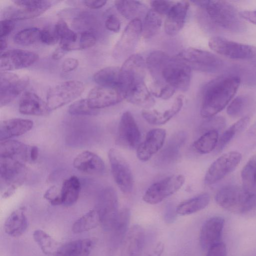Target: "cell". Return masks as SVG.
<instances>
[{
    "label": "cell",
    "instance_id": "6da1fadb",
    "mask_svg": "<svg viewBox=\"0 0 256 256\" xmlns=\"http://www.w3.org/2000/svg\"><path fill=\"white\" fill-rule=\"evenodd\" d=\"M240 82L238 76H220L207 83L203 88L200 114L210 118L222 111L236 94Z\"/></svg>",
    "mask_w": 256,
    "mask_h": 256
},
{
    "label": "cell",
    "instance_id": "7a4b0ae2",
    "mask_svg": "<svg viewBox=\"0 0 256 256\" xmlns=\"http://www.w3.org/2000/svg\"><path fill=\"white\" fill-rule=\"evenodd\" d=\"M192 68L176 56L170 57L166 53L150 70L154 82L168 84L176 90L186 91L190 86Z\"/></svg>",
    "mask_w": 256,
    "mask_h": 256
},
{
    "label": "cell",
    "instance_id": "3957f363",
    "mask_svg": "<svg viewBox=\"0 0 256 256\" xmlns=\"http://www.w3.org/2000/svg\"><path fill=\"white\" fill-rule=\"evenodd\" d=\"M215 200L220 206L232 212L246 216L256 214V195L242 186H224L216 192Z\"/></svg>",
    "mask_w": 256,
    "mask_h": 256
},
{
    "label": "cell",
    "instance_id": "277c9868",
    "mask_svg": "<svg viewBox=\"0 0 256 256\" xmlns=\"http://www.w3.org/2000/svg\"><path fill=\"white\" fill-rule=\"evenodd\" d=\"M192 2L204 8L211 19L220 26L232 32L242 26L239 12L228 2L224 0H194Z\"/></svg>",
    "mask_w": 256,
    "mask_h": 256
},
{
    "label": "cell",
    "instance_id": "5b68a950",
    "mask_svg": "<svg viewBox=\"0 0 256 256\" xmlns=\"http://www.w3.org/2000/svg\"><path fill=\"white\" fill-rule=\"evenodd\" d=\"M26 176L24 162L10 158H0L1 187L5 186L2 197L12 196L24 182Z\"/></svg>",
    "mask_w": 256,
    "mask_h": 256
},
{
    "label": "cell",
    "instance_id": "8992f818",
    "mask_svg": "<svg viewBox=\"0 0 256 256\" xmlns=\"http://www.w3.org/2000/svg\"><path fill=\"white\" fill-rule=\"evenodd\" d=\"M176 56L188 64L192 69L202 72H214L223 66L222 60L214 54L196 48H185Z\"/></svg>",
    "mask_w": 256,
    "mask_h": 256
},
{
    "label": "cell",
    "instance_id": "52a82bcc",
    "mask_svg": "<svg viewBox=\"0 0 256 256\" xmlns=\"http://www.w3.org/2000/svg\"><path fill=\"white\" fill-rule=\"evenodd\" d=\"M84 90V84L80 81H66L48 90L46 102L50 110H54L76 99Z\"/></svg>",
    "mask_w": 256,
    "mask_h": 256
},
{
    "label": "cell",
    "instance_id": "ba28073f",
    "mask_svg": "<svg viewBox=\"0 0 256 256\" xmlns=\"http://www.w3.org/2000/svg\"><path fill=\"white\" fill-rule=\"evenodd\" d=\"M208 46L216 53L234 60H250L256 58V47L216 36L211 38Z\"/></svg>",
    "mask_w": 256,
    "mask_h": 256
},
{
    "label": "cell",
    "instance_id": "9c48e42d",
    "mask_svg": "<svg viewBox=\"0 0 256 256\" xmlns=\"http://www.w3.org/2000/svg\"><path fill=\"white\" fill-rule=\"evenodd\" d=\"M108 157L112 175L116 185L124 194L131 193L134 188V178L128 162L114 148L110 149Z\"/></svg>",
    "mask_w": 256,
    "mask_h": 256
},
{
    "label": "cell",
    "instance_id": "30bf717a",
    "mask_svg": "<svg viewBox=\"0 0 256 256\" xmlns=\"http://www.w3.org/2000/svg\"><path fill=\"white\" fill-rule=\"evenodd\" d=\"M101 223L107 230H112L118 217V197L112 187L102 189L98 194L96 208Z\"/></svg>",
    "mask_w": 256,
    "mask_h": 256
},
{
    "label": "cell",
    "instance_id": "8fae6325",
    "mask_svg": "<svg viewBox=\"0 0 256 256\" xmlns=\"http://www.w3.org/2000/svg\"><path fill=\"white\" fill-rule=\"evenodd\" d=\"M184 182L185 178L182 174L166 178L151 185L144 194L142 200L149 204H158L178 191Z\"/></svg>",
    "mask_w": 256,
    "mask_h": 256
},
{
    "label": "cell",
    "instance_id": "7c38bea8",
    "mask_svg": "<svg viewBox=\"0 0 256 256\" xmlns=\"http://www.w3.org/2000/svg\"><path fill=\"white\" fill-rule=\"evenodd\" d=\"M242 156L236 151L224 153L216 160L206 174L204 182L210 185L220 181L233 172L240 163Z\"/></svg>",
    "mask_w": 256,
    "mask_h": 256
},
{
    "label": "cell",
    "instance_id": "4fadbf2b",
    "mask_svg": "<svg viewBox=\"0 0 256 256\" xmlns=\"http://www.w3.org/2000/svg\"><path fill=\"white\" fill-rule=\"evenodd\" d=\"M146 66L144 60L139 54H132L126 59L120 68V90L123 95L132 86L144 82Z\"/></svg>",
    "mask_w": 256,
    "mask_h": 256
},
{
    "label": "cell",
    "instance_id": "5bb4252c",
    "mask_svg": "<svg viewBox=\"0 0 256 256\" xmlns=\"http://www.w3.org/2000/svg\"><path fill=\"white\" fill-rule=\"evenodd\" d=\"M13 2L17 6L6 8L4 12V19L23 20L41 14L52 6L50 0H16Z\"/></svg>",
    "mask_w": 256,
    "mask_h": 256
},
{
    "label": "cell",
    "instance_id": "9a60e30c",
    "mask_svg": "<svg viewBox=\"0 0 256 256\" xmlns=\"http://www.w3.org/2000/svg\"><path fill=\"white\" fill-rule=\"evenodd\" d=\"M27 77L20 78L16 74L1 72L0 74V106L2 107L14 100L28 86Z\"/></svg>",
    "mask_w": 256,
    "mask_h": 256
},
{
    "label": "cell",
    "instance_id": "2e32d148",
    "mask_svg": "<svg viewBox=\"0 0 256 256\" xmlns=\"http://www.w3.org/2000/svg\"><path fill=\"white\" fill-rule=\"evenodd\" d=\"M140 140L141 134L132 114L128 111L124 112L118 124L117 142L126 148L135 149Z\"/></svg>",
    "mask_w": 256,
    "mask_h": 256
},
{
    "label": "cell",
    "instance_id": "e0dca14e",
    "mask_svg": "<svg viewBox=\"0 0 256 256\" xmlns=\"http://www.w3.org/2000/svg\"><path fill=\"white\" fill-rule=\"evenodd\" d=\"M38 55L34 52L13 49L0 54V71L8 72L28 67L36 62Z\"/></svg>",
    "mask_w": 256,
    "mask_h": 256
},
{
    "label": "cell",
    "instance_id": "ac0fdd59",
    "mask_svg": "<svg viewBox=\"0 0 256 256\" xmlns=\"http://www.w3.org/2000/svg\"><path fill=\"white\" fill-rule=\"evenodd\" d=\"M142 32V22L139 18L130 20L125 28L121 38L116 44L114 55L117 58L130 56Z\"/></svg>",
    "mask_w": 256,
    "mask_h": 256
},
{
    "label": "cell",
    "instance_id": "d6986e66",
    "mask_svg": "<svg viewBox=\"0 0 256 256\" xmlns=\"http://www.w3.org/2000/svg\"><path fill=\"white\" fill-rule=\"evenodd\" d=\"M86 99L91 108L98 110L120 102L124 96L118 88L98 86L90 91Z\"/></svg>",
    "mask_w": 256,
    "mask_h": 256
},
{
    "label": "cell",
    "instance_id": "ffe728a7",
    "mask_svg": "<svg viewBox=\"0 0 256 256\" xmlns=\"http://www.w3.org/2000/svg\"><path fill=\"white\" fill-rule=\"evenodd\" d=\"M224 220L221 216H214L208 220L202 225L200 234L201 248L208 250L221 242Z\"/></svg>",
    "mask_w": 256,
    "mask_h": 256
},
{
    "label": "cell",
    "instance_id": "44dd1931",
    "mask_svg": "<svg viewBox=\"0 0 256 256\" xmlns=\"http://www.w3.org/2000/svg\"><path fill=\"white\" fill-rule=\"evenodd\" d=\"M166 136V131L162 128H154L150 130L144 140L136 148L137 158L141 161L149 160L163 146Z\"/></svg>",
    "mask_w": 256,
    "mask_h": 256
},
{
    "label": "cell",
    "instance_id": "7402d4cb",
    "mask_svg": "<svg viewBox=\"0 0 256 256\" xmlns=\"http://www.w3.org/2000/svg\"><path fill=\"white\" fill-rule=\"evenodd\" d=\"M145 238L144 228L139 224L133 225L122 244L120 256H142Z\"/></svg>",
    "mask_w": 256,
    "mask_h": 256
},
{
    "label": "cell",
    "instance_id": "603a6c76",
    "mask_svg": "<svg viewBox=\"0 0 256 256\" xmlns=\"http://www.w3.org/2000/svg\"><path fill=\"white\" fill-rule=\"evenodd\" d=\"M190 6L188 1H180L174 4L166 15L164 30L168 36L176 35L183 28Z\"/></svg>",
    "mask_w": 256,
    "mask_h": 256
},
{
    "label": "cell",
    "instance_id": "cb8c5ba5",
    "mask_svg": "<svg viewBox=\"0 0 256 256\" xmlns=\"http://www.w3.org/2000/svg\"><path fill=\"white\" fill-rule=\"evenodd\" d=\"M73 166L79 171L92 174H102L105 170V164L102 158L88 150L77 155L74 160Z\"/></svg>",
    "mask_w": 256,
    "mask_h": 256
},
{
    "label": "cell",
    "instance_id": "d4e9b609",
    "mask_svg": "<svg viewBox=\"0 0 256 256\" xmlns=\"http://www.w3.org/2000/svg\"><path fill=\"white\" fill-rule=\"evenodd\" d=\"M20 113L26 115L46 116L50 110L46 103L33 92H26L23 94L18 104Z\"/></svg>",
    "mask_w": 256,
    "mask_h": 256
},
{
    "label": "cell",
    "instance_id": "484cf974",
    "mask_svg": "<svg viewBox=\"0 0 256 256\" xmlns=\"http://www.w3.org/2000/svg\"><path fill=\"white\" fill-rule=\"evenodd\" d=\"M33 125L32 120L21 118L2 121L0 123V141L22 135L30 131Z\"/></svg>",
    "mask_w": 256,
    "mask_h": 256
},
{
    "label": "cell",
    "instance_id": "4316f807",
    "mask_svg": "<svg viewBox=\"0 0 256 256\" xmlns=\"http://www.w3.org/2000/svg\"><path fill=\"white\" fill-rule=\"evenodd\" d=\"M183 104L184 98L180 95L176 97L171 107L164 112H160L156 110H144L142 111V115L144 118L150 124H164L179 112Z\"/></svg>",
    "mask_w": 256,
    "mask_h": 256
},
{
    "label": "cell",
    "instance_id": "83f0119b",
    "mask_svg": "<svg viewBox=\"0 0 256 256\" xmlns=\"http://www.w3.org/2000/svg\"><path fill=\"white\" fill-rule=\"evenodd\" d=\"M124 96L128 102L145 108L152 107L155 103L144 82L132 86L124 92Z\"/></svg>",
    "mask_w": 256,
    "mask_h": 256
},
{
    "label": "cell",
    "instance_id": "f1b7e54d",
    "mask_svg": "<svg viewBox=\"0 0 256 256\" xmlns=\"http://www.w3.org/2000/svg\"><path fill=\"white\" fill-rule=\"evenodd\" d=\"M94 245L92 238L70 241L60 246L52 256H88Z\"/></svg>",
    "mask_w": 256,
    "mask_h": 256
},
{
    "label": "cell",
    "instance_id": "f546056e",
    "mask_svg": "<svg viewBox=\"0 0 256 256\" xmlns=\"http://www.w3.org/2000/svg\"><path fill=\"white\" fill-rule=\"evenodd\" d=\"M30 146L14 140L0 141V158H14L24 162L30 160Z\"/></svg>",
    "mask_w": 256,
    "mask_h": 256
},
{
    "label": "cell",
    "instance_id": "4dcf8cb0",
    "mask_svg": "<svg viewBox=\"0 0 256 256\" xmlns=\"http://www.w3.org/2000/svg\"><path fill=\"white\" fill-rule=\"evenodd\" d=\"M28 226L25 208L20 207L13 211L7 218L4 224L5 232L12 236L22 235Z\"/></svg>",
    "mask_w": 256,
    "mask_h": 256
},
{
    "label": "cell",
    "instance_id": "1f68e13d",
    "mask_svg": "<svg viewBox=\"0 0 256 256\" xmlns=\"http://www.w3.org/2000/svg\"><path fill=\"white\" fill-rule=\"evenodd\" d=\"M54 32L60 40V46L66 52L76 50L78 36L64 20H59L55 25Z\"/></svg>",
    "mask_w": 256,
    "mask_h": 256
},
{
    "label": "cell",
    "instance_id": "d6a6232c",
    "mask_svg": "<svg viewBox=\"0 0 256 256\" xmlns=\"http://www.w3.org/2000/svg\"><path fill=\"white\" fill-rule=\"evenodd\" d=\"M186 139V134L183 131L174 134L161 151L158 158L160 162L170 163L177 158L180 150Z\"/></svg>",
    "mask_w": 256,
    "mask_h": 256
},
{
    "label": "cell",
    "instance_id": "836d02e7",
    "mask_svg": "<svg viewBox=\"0 0 256 256\" xmlns=\"http://www.w3.org/2000/svg\"><path fill=\"white\" fill-rule=\"evenodd\" d=\"M80 190L79 179L72 176L66 179L62 182L60 192L62 204L70 206L78 200Z\"/></svg>",
    "mask_w": 256,
    "mask_h": 256
},
{
    "label": "cell",
    "instance_id": "e575fe53",
    "mask_svg": "<svg viewBox=\"0 0 256 256\" xmlns=\"http://www.w3.org/2000/svg\"><path fill=\"white\" fill-rule=\"evenodd\" d=\"M94 80L98 86L120 90V68L116 66L103 68L95 73Z\"/></svg>",
    "mask_w": 256,
    "mask_h": 256
},
{
    "label": "cell",
    "instance_id": "d590c367",
    "mask_svg": "<svg viewBox=\"0 0 256 256\" xmlns=\"http://www.w3.org/2000/svg\"><path fill=\"white\" fill-rule=\"evenodd\" d=\"M210 202V195L208 193L202 194L182 202L176 207V212L182 216L191 214L206 208Z\"/></svg>",
    "mask_w": 256,
    "mask_h": 256
},
{
    "label": "cell",
    "instance_id": "8d00e7d4",
    "mask_svg": "<svg viewBox=\"0 0 256 256\" xmlns=\"http://www.w3.org/2000/svg\"><path fill=\"white\" fill-rule=\"evenodd\" d=\"M241 178L244 190L256 195V155L252 156L244 166Z\"/></svg>",
    "mask_w": 256,
    "mask_h": 256
},
{
    "label": "cell",
    "instance_id": "74e56055",
    "mask_svg": "<svg viewBox=\"0 0 256 256\" xmlns=\"http://www.w3.org/2000/svg\"><path fill=\"white\" fill-rule=\"evenodd\" d=\"M100 223V218L96 209L82 216L73 224L72 230L74 233H81L96 228Z\"/></svg>",
    "mask_w": 256,
    "mask_h": 256
},
{
    "label": "cell",
    "instance_id": "f35d334b",
    "mask_svg": "<svg viewBox=\"0 0 256 256\" xmlns=\"http://www.w3.org/2000/svg\"><path fill=\"white\" fill-rule=\"evenodd\" d=\"M130 211L128 208H124L120 211L118 218L114 228L113 240L116 246L122 245L128 231L130 221Z\"/></svg>",
    "mask_w": 256,
    "mask_h": 256
},
{
    "label": "cell",
    "instance_id": "ab89813d",
    "mask_svg": "<svg viewBox=\"0 0 256 256\" xmlns=\"http://www.w3.org/2000/svg\"><path fill=\"white\" fill-rule=\"evenodd\" d=\"M250 121L249 116H245L232 124L221 135L217 144V150L220 152L238 134L241 132Z\"/></svg>",
    "mask_w": 256,
    "mask_h": 256
},
{
    "label": "cell",
    "instance_id": "60d3db41",
    "mask_svg": "<svg viewBox=\"0 0 256 256\" xmlns=\"http://www.w3.org/2000/svg\"><path fill=\"white\" fill-rule=\"evenodd\" d=\"M162 24L161 15L154 10L147 12L142 23V34L145 38H150L160 30Z\"/></svg>",
    "mask_w": 256,
    "mask_h": 256
},
{
    "label": "cell",
    "instance_id": "b9f144b4",
    "mask_svg": "<svg viewBox=\"0 0 256 256\" xmlns=\"http://www.w3.org/2000/svg\"><path fill=\"white\" fill-rule=\"evenodd\" d=\"M218 141V132L209 130L205 132L193 144L192 147L198 153L206 154L213 150Z\"/></svg>",
    "mask_w": 256,
    "mask_h": 256
},
{
    "label": "cell",
    "instance_id": "7bdbcfd3",
    "mask_svg": "<svg viewBox=\"0 0 256 256\" xmlns=\"http://www.w3.org/2000/svg\"><path fill=\"white\" fill-rule=\"evenodd\" d=\"M33 238L42 251L46 255L53 256L60 247L58 242L43 230H34Z\"/></svg>",
    "mask_w": 256,
    "mask_h": 256
},
{
    "label": "cell",
    "instance_id": "ee69618b",
    "mask_svg": "<svg viewBox=\"0 0 256 256\" xmlns=\"http://www.w3.org/2000/svg\"><path fill=\"white\" fill-rule=\"evenodd\" d=\"M114 4L118 12L126 18L132 20L138 18L143 6L142 3L137 0H121L114 2Z\"/></svg>",
    "mask_w": 256,
    "mask_h": 256
},
{
    "label": "cell",
    "instance_id": "f6af8a7d",
    "mask_svg": "<svg viewBox=\"0 0 256 256\" xmlns=\"http://www.w3.org/2000/svg\"><path fill=\"white\" fill-rule=\"evenodd\" d=\"M40 30L35 27L24 28L14 36V40L16 44L22 46L33 44L40 40Z\"/></svg>",
    "mask_w": 256,
    "mask_h": 256
},
{
    "label": "cell",
    "instance_id": "bcb514c9",
    "mask_svg": "<svg viewBox=\"0 0 256 256\" xmlns=\"http://www.w3.org/2000/svg\"><path fill=\"white\" fill-rule=\"evenodd\" d=\"M68 112L72 115H96L98 110L91 108L87 99L78 100L71 104L68 109Z\"/></svg>",
    "mask_w": 256,
    "mask_h": 256
},
{
    "label": "cell",
    "instance_id": "7dc6e473",
    "mask_svg": "<svg viewBox=\"0 0 256 256\" xmlns=\"http://www.w3.org/2000/svg\"><path fill=\"white\" fill-rule=\"evenodd\" d=\"M247 104V100L244 96H238L229 104L226 112L231 118H236L240 116L244 112Z\"/></svg>",
    "mask_w": 256,
    "mask_h": 256
},
{
    "label": "cell",
    "instance_id": "c3c4849f",
    "mask_svg": "<svg viewBox=\"0 0 256 256\" xmlns=\"http://www.w3.org/2000/svg\"><path fill=\"white\" fill-rule=\"evenodd\" d=\"M176 90L170 85L160 86L153 83L152 93L157 98L168 100L174 95Z\"/></svg>",
    "mask_w": 256,
    "mask_h": 256
},
{
    "label": "cell",
    "instance_id": "681fc988",
    "mask_svg": "<svg viewBox=\"0 0 256 256\" xmlns=\"http://www.w3.org/2000/svg\"><path fill=\"white\" fill-rule=\"evenodd\" d=\"M78 40V49H86L96 44V37L92 32L85 30L80 34Z\"/></svg>",
    "mask_w": 256,
    "mask_h": 256
},
{
    "label": "cell",
    "instance_id": "f907efd6",
    "mask_svg": "<svg viewBox=\"0 0 256 256\" xmlns=\"http://www.w3.org/2000/svg\"><path fill=\"white\" fill-rule=\"evenodd\" d=\"M152 9L160 15H167L174 2L169 0H152Z\"/></svg>",
    "mask_w": 256,
    "mask_h": 256
},
{
    "label": "cell",
    "instance_id": "816d5d0a",
    "mask_svg": "<svg viewBox=\"0 0 256 256\" xmlns=\"http://www.w3.org/2000/svg\"><path fill=\"white\" fill-rule=\"evenodd\" d=\"M208 122V128L206 131L216 130L218 132L222 130L225 126L226 120L222 116H212L209 118Z\"/></svg>",
    "mask_w": 256,
    "mask_h": 256
},
{
    "label": "cell",
    "instance_id": "f5cc1de1",
    "mask_svg": "<svg viewBox=\"0 0 256 256\" xmlns=\"http://www.w3.org/2000/svg\"><path fill=\"white\" fill-rule=\"evenodd\" d=\"M40 40L46 44H54L58 40L54 32H52L47 28L41 30L40 34Z\"/></svg>",
    "mask_w": 256,
    "mask_h": 256
},
{
    "label": "cell",
    "instance_id": "db71d44e",
    "mask_svg": "<svg viewBox=\"0 0 256 256\" xmlns=\"http://www.w3.org/2000/svg\"><path fill=\"white\" fill-rule=\"evenodd\" d=\"M105 26L108 30L118 32L120 28V22L116 16L110 14L108 16L106 20Z\"/></svg>",
    "mask_w": 256,
    "mask_h": 256
},
{
    "label": "cell",
    "instance_id": "11a10c76",
    "mask_svg": "<svg viewBox=\"0 0 256 256\" xmlns=\"http://www.w3.org/2000/svg\"><path fill=\"white\" fill-rule=\"evenodd\" d=\"M14 20L4 19L0 21V38H6L13 30Z\"/></svg>",
    "mask_w": 256,
    "mask_h": 256
},
{
    "label": "cell",
    "instance_id": "9f6ffc18",
    "mask_svg": "<svg viewBox=\"0 0 256 256\" xmlns=\"http://www.w3.org/2000/svg\"><path fill=\"white\" fill-rule=\"evenodd\" d=\"M206 256H226L225 244L221 242L210 248Z\"/></svg>",
    "mask_w": 256,
    "mask_h": 256
},
{
    "label": "cell",
    "instance_id": "6f0895ef",
    "mask_svg": "<svg viewBox=\"0 0 256 256\" xmlns=\"http://www.w3.org/2000/svg\"><path fill=\"white\" fill-rule=\"evenodd\" d=\"M78 65V60L72 58H66L62 64V70L64 72H68L76 68Z\"/></svg>",
    "mask_w": 256,
    "mask_h": 256
},
{
    "label": "cell",
    "instance_id": "680465c9",
    "mask_svg": "<svg viewBox=\"0 0 256 256\" xmlns=\"http://www.w3.org/2000/svg\"><path fill=\"white\" fill-rule=\"evenodd\" d=\"M241 18L256 24V10H244L239 12Z\"/></svg>",
    "mask_w": 256,
    "mask_h": 256
},
{
    "label": "cell",
    "instance_id": "91938a15",
    "mask_svg": "<svg viewBox=\"0 0 256 256\" xmlns=\"http://www.w3.org/2000/svg\"><path fill=\"white\" fill-rule=\"evenodd\" d=\"M60 194V192L58 193L56 188L52 186L49 188L45 192L44 198L50 203L54 200Z\"/></svg>",
    "mask_w": 256,
    "mask_h": 256
},
{
    "label": "cell",
    "instance_id": "94428289",
    "mask_svg": "<svg viewBox=\"0 0 256 256\" xmlns=\"http://www.w3.org/2000/svg\"><path fill=\"white\" fill-rule=\"evenodd\" d=\"M84 4L92 9H98L102 8L106 3V0H84Z\"/></svg>",
    "mask_w": 256,
    "mask_h": 256
},
{
    "label": "cell",
    "instance_id": "6125c7cd",
    "mask_svg": "<svg viewBox=\"0 0 256 256\" xmlns=\"http://www.w3.org/2000/svg\"><path fill=\"white\" fill-rule=\"evenodd\" d=\"M66 52L61 46L57 48L52 52V56L54 60L60 59Z\"/></svg>",
    "mask_w": 256,
    "mask_h": 256
},
{
    "label": "cell",
    "instance_id": "be15d7a7",
    "mask_svg": "<svg viewBox=\"0 0 256 256\" xmlns=\"http://www.w3.org/2000/svg\"><path fill=\"white\" fill-rule=\"evenodd\" d=\"M39 154V150L37 146H30V160L32 162L36 161Z\"/></svg>",
    "mask_w": 256,
    "mask_h": 256
},
{
    "label": "cell",
    "instance_id": "e7e4bbea",
    "mask_svg": "<svg viewBox=\"0 0 256 256\" xmlns=\"http://www.w3.org/2000/svg\"><path fill=\"white\" fill-rule=\"evenodd\" d=\"M164 249V244L162 243L158 244L152 253L147 256H161Z\"/></svg>",
    "mask_w": 256,
    "mask_h": 256
},
{
    "label": "cell",
    "instance_id": "03108f58",
    "mask_svg": "<svg viewBox=\"0 0 256 256\" xmlns=\"http://www.w3.org/2000/svg\"><path fill=\"white\" fill-rule=\"evenodd\" d=\"M0 52L1 53L2 52V51L4 50H5V48H6L7 46V43H6V38H0Z\"/></svg>",
    "mask_w": 256,
    "mask_h": 256
},
{
    "label": "cell",
    "instance_id": "003e7915",
    "mask_svg": "<svg viewBox=\"0 0 256 256\" xmlns=\"http://www.w3.org/2000/svg\"><path fill=\"white\" fill-rule=\"evenodd\" d=\"M248 134L252 137L256 138V123L250 128Z\"/></svg>",
    "mask_w": 256,
    "mask_h": 256
}]
</instances>
